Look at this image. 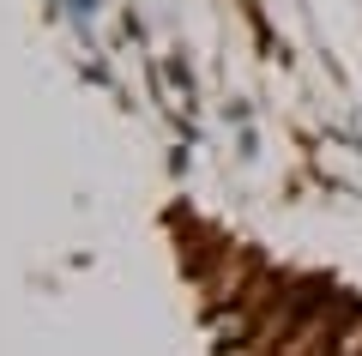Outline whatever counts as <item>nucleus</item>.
Listing matches in <instances>:
<instances>
[{
  "label": "nucleus",
  "mask_w": 362,
  "mask_h": 356,
  "mask_svg": "<svg viewBox=\"0 0 362 356\" xmlns=\"http://www.w3.org/2000/svg\"><path fill=\"white\" fill-rule=\"evenodd\" d=\"M254 308H259V296H247V308L211 314V332H218V338H247V326H254Z\"/></svg>",
  "instance_id": "f257e3e1"
},
{
  "label": "nucleus",
  "mask_w": 362,
  "mask_h": 356,
  "mask_svg": "<svg viewBox=\"0 0 362 356\" xmlns=\"http://www.w3.org/2000/svg\"><path fill=\"white\" fill-rule=\"evenodd\" d=\"M332 356H362V308L338 326V338H332Z\"/></svg>",
  "instance_id": "f03ea898"
}]
</instances>
